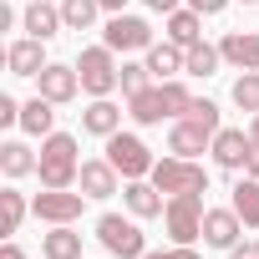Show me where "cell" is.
<instances>
[{
  "instance_id": "1",
  "label": "cell",
  "mask_w": 259,
  "mask_h": 259,
  "mask_svg": "<svg viewBox=\"0 0 259 259\" xmlns=\"http://www.w3.org/2000/svg\"><path fill=\"white\" fill-rule=\"evenodd\" d=\"M76 173H81L76 138H71V133H51V138H41V163H36L41 188H71Z\"/></svg>"
},
{
  "instance_id": "2",
  "label": "cell",
  "mask_w": 259,
  "mask_h": 259,
  "mask_svg": "<svg viewBox=\"0 0 259 259\" xmlns=\"http://www.w3.org/2000/svg\"><path fill=\"white\" fill-rule=\"evenodd\" d=\"M76 76H81V92L87 97H112L117 92V76H122V66H117V51L102 41V46H87L81 56H76Z\"/></svg>"
},
{
  "instance_id": "3",
  "label": "cell",
  "mask_w": 259,
  "mask_h": 259,
  "mask_svg": "<svg viewBox=\"0 0 259 259\" xmlns=\"http://www.w3.org/2000/svg\"><path fill=\"white\" fill-rule=\"evenodd\" d=\"M203 193H173L168 208H163V224H168V239L173 244H198L203 239Z\"/></svg>"
},
{
  "instance_id": "4",
  "label": "cell",
  "mask_w": 259,
  "mask_h": 259,
  "mask_svg": "<svg viewBox=\"0 0 259 259\" xmlns=\"http://www.w3.org/2000/svg\"><path fill=\"white\" fill-rule=\"evenodd\" d=\"M97 239L112 259H143L148 254V239L138 229V219H122V213H102L97 219Z\"/></svg>"
},
{
  "instance_id": "5",
  "label": "cell",
  "mask_w": 259,
  "mask_h": 259,
  "mask_svg": "<svg viewBox=\"0 0 259 259\" xmlns=\"http://www.w3.org/2000/svg\"><path fill=\"white\" fill-rule=\"evenodd\" d=\"M148 178H153L168 198H173V193H208V173H203V163H193V158H158Z\"/></svg>"
},
{
  "instance_id": "6",
  "label": "cell",
  "mask_w": 259,
  "mask_h": 259,
  "mask_svg": "<svg viewBox=\"0 0 259 259\" xmlns=\"http://www.w3.org/2000/svg\"><path fill=\"white\" fill-rule=\"evenodd\" d=\"M107 163H112L122 178H148L158 158L148 153V143H143L138 133H112V138H107Z\"/></svg>"
},
{
  "instance_id": "7",
  "label": "cell",
  "mask_w": 259,
  "mask_h": 259,
  "mask_svg": "<svg viewBox=\"0 0 259 259\" xmlns=\"http://www.w3.org/2000/svg\"><path fill=\"white\" fill-rule=\"evenodd\" d=\"M81 208H87V193H71V188H46L31 198V213L41 224H76Z\"/></svg>"
},
{
  "instance_id": "8",
  "label": "cell",
  "mask_w": 259,
  "mask_h": 259,
  "mask_svg": "<svg viewBox=\"0 0 259 259\" xmlns=\"http://www.w3.org/2000/svg\"><path fill=\"white\" fill-rule=\"evenodd\" d=\"M102 41H107L112 51H122V56H127V51H148V46H153V26H148L143 16H127V11H122V16H112V21L102 26Z\"/></svg>"
},
{
  "instance_id": "9",
  "label": "cell",
  "mask_w": 259,
  "mask_h": 259,
  "mask_svg": "<svg viewBox=\"0 0 259 259\" xmlns=\"http://www.w3.org/2000/svg\"><path fill=\"white\" fill-rule=\"evenodd\" d=\"M208 153H213V163H219L224 173H244V163H249V153H254V138L244 133V127H219L213 143H208Z\"/></svg>"
},
{
  "instance_id": "10",
  "label": "cell",
  "mask_w": 259,
  "mask_h": 259,
  "mask_svg": "<svg viewBox=\"0 0 259 259\" xmlns=\"http://www.w3.org/2000/svg\"><path fill=\"white\" fill-rule=\"evenodd\" d=\"M122 203H127L133 219H158V213L168 208V193H163L153 178H127V183H122Z\"/></svg>"
},
{
  "instance_id": "11",
  "label": "cell",
  "mask_w": 259,
  "mask_h": 259,
  "mask_svg": "<svg viewBox=\"0 0 259 259\" xmlns=\"http://www.w3.org/2000/svg\"><path fill=\"white\" fill-rule=\"evenodd\" d=\"M36 92H41V97H51L56 107H66V102H76L81 76H76V66H66V61H46V71L36 76Z\"/></svg>"
},
{
  "instance_id": "12",
  "label": "cell",
  "mask_w": 259,
  "mask_h": 259,
  "mask_svg": "<svg viewBox=\"0 0 259 259\" xmlns=\"http://www.w3.org/2000/svg\"><path fill=\"white\" fill-rule=\"evenodd\" d=\"M21 31L36 36V41H51L56 31H66V16H61V0H31L21 11Z\"/></svg>"
},
{
  "instance_id": "13",
  "label": "cell",
  "mask_w": 259,
  "mask_h": 259,
  "mask_svg": "<svg viewBox=\"0 0 259 259\" xmlns=\"http://www.w3.org/2000/svg\"><path fill=\"white\" fill-rule=\"evenodd\" d=\"M76 188H81L87 198H112V193H122V173H117L107 158H87L81 173H76Z\"/></svg>"
},
{
  "instance_id": "14",
  "label": "cell",
  "mask_w": 259,
  "mask_h": 259,
  "mask_svg": "<svg viewBox=\"0 0 259 259\" xmlns=\"http://www.w3.org/2000/svg\"><path fill=\"white\" fill-rule=\"evenodd\" d=\"M239 234H244V219L234 213V203L203 213V244H208V249H224V254H229V249L239 244Z\"/></svg>"
},
{
  "instance_id": "15",
  "label": "cell",
  "mask_w": 259,
  "mask_h": 259,
  "mask_svg": "<svg viewBox=\"0 0 259 259\" xmlns=\"http://www.w3.org/2000/svg\"><path fill=\"white\" fill-rule=\"evenodd\" d=\"M208 143H213V133H208L203 122H193V117H178V122L168 127V153H173V158H198Z\"/></svg>"
},
{
  "instance_id": "16",
  "label": "cell",
  "mask_w": 259,
  "mask_h": 259,
  "mask_svg": "<svg viewBox=\"0 0 259 259\" xmlns=\"http://www.w3.org/2000/svg\"><path fill=\"white\" fill-rule=\"evenodd\" d=\"M46 41H36V36H21V41H11L6 46V66H11V76H41L46 71V51H41Z\"/></svg>"
},
{
  "instance_id": "17",
  "label": "cell",
  "mask_w": 259,
  "mask_h": 259,
  "mask_svg": "<svg viewBox=\"0 0 259 259\" xmlns=\"http://www.w3.org/2000/svg\"><path fill=\"white\" fill-rule=\"evenodd\" d=\"M219 51L234 71H259V31H229L219 41Z\"/></svg>"
},
{
  "instance_id": "18",
  "label": "cell",
  "mask_w": 259,
  "mask_h": 259,
  "mask_svg": "<svg viewBox=\"0 0 259 259\" xmlns=\"http://www.w3.org/2000/svg\"><path fill=\"white\" fill-rule=\"evenodd\" d=\"M81 133H92V138H112V133H122V107L112 102V97H92V107L81 112Z\"/></svg>"
},
{
  "instance_id": "19",
  "label": "cell",
  "mask_w": 259,
  "mask_h": 259,
  "mask_svg": "<svg viewBox=\"0 0 259 259\" xmlns=\"http://www.w3.org/2000/svg\"><path fill=\"white\" fill-rule=\"evenodd\" d=\"M143 56H148V71H153L158 81H173V76H183V61H188V51H183L178 41H153Z\"/></svg>"
},
{
  "instance_id": "20",
  "label": "cell",
  "mask_w": 259,
  "mask_h": 259,
  "mask_svg": "<svg viewBox=\"0 0 259 259\" xmlns=\"http://www.w3.org/2000/svg\"><path fill=\"white\" fill-rule=\"evenodd\" d=\"M21 133H26V138H51V133H56V102H51V97L36 92V97L21 107Z\"/></svg>"
},
{
  "instance_id": "21",
  "label": "cell",
  "mask_w": 259,
  "mask_h": 259,
  "mask_svg": "<svg viewBox=\"0 0 259 259\" xmlns=\"http://www.w3.org/2000/svg\"><path fill=\"white\" fill-rule=\"evenodd\" d=\"M41 259H81L76 224H51V234H41Z\"/></svg>"
},
{
  "instance_id": "22",
  "label": "cell",
  "mask_w": 259,
  "mask_h": 259,
  "mask_svg": "<svg viewBox=\"0 0 259 259\" xmlns=\"http://www.w3.org/2000/svg\"><path fill=\"white\" fill-rule=\"evenodd\" d=\"M168 41H178L183 51H188V46H198V41H203V16H198L193 6L168 11Z\"/></svg>"
},
{
  "instance_id": "23",
  "label": "cell",
  "mask_w": 259,
  "mask_h": 259,
  "mask_svg": "<svg viewBox=\"0 0 259 259\" xmlns=\"http://www.w3.org/2000/svg\"><path fill=\"white\" fill-rule=\"evenodd\" d=\"M127 117H133L138 127H158V122L168 117V107H163V87H148V92H138V97H127Z\"/></svg>"
},
{
  "instance_id": "24",
  "label": "cell",
  "mask_w": 259,
  "mask_h": 259,
  "mask_svg": "<svg viewBox=\"0 0 259 259\" xmlns=\"http://www.w3.org/2000/svg\"><path fill=\"white\" fill-rule=\"evenodd\" d=\"M36 163H41V153H31L26 143H16V138H11V143H0V173H6L11 183L26 178V173H36Z\"/></svg>"
},
{
  "instance_id": "25",
  "label": "cell",
  "mask_w": 259,
  "mask_h": 259,
  "mask_svg": "<svg viewBox=\"0 0 259 259\" xmlns=\"http://www.w3.org/2000/svg\"><path fill=\"white\" fill-rule=\"evenodd\" d=\"M229 203H234V213L244 219V229H259V178H239Z\"/></svg>"
},
{
  "instance_id": "26",
  "label": "cell",
  "mask_w": 259,
  "mask_h": 259,
  "mask_svg": "<svg viewBox=\"0 0 259 259\" xmlns=\"http://www.w3.org/2000/svg\"><path fill=\"white\" fill-rule=\"evenodd\" d=\"M219 61H224V51L219 46H208V41H198V46H188V61H183V76H213L219 71Z\"/></svg>"
},
{
  "instance_id": "27",
  "label": "cell",
  "mask_w": 259,
  "mask_h": 259,
  "mask_svg": "<svg viewBox=\"0 0 259 259\" xmlns=\"http://www.w3.org/2000/svg\"><path fill=\"white\" fill-rule=\"evenodd\" d=\"M66 31H92V21L102 16V0H61Z\"/></svg>"
},
{
  "instance_id": "28",
  "label": "cell",
  "mask_w": 259,
  "mask_h": 259,
  "mask_svg": "<svg viewBox=\"0 0 259 259\" xmlns=\"http://www.w3.org/2000/svg\"><path fill=\"white\" fill-rule=\"evenodd\" d=\"M229 97H234V107H239V112H249V117H254V112H259V71H239Z\"/></svg>"
},
{
  "instance_id": "29",
  "label": "cell",
  "mask_w": 259,
  "mask_h": 259,
  "mask_svg": "<svg viewBox=\"0 0 259 259\" xmlns=\"http://www.w3.org/2000/svg\"><path fill=\"white\" fill-rule=\"evenodd\" d=\"M163 87V107H168V122H178V117H188V107H193V92L173 76V81H158Z\"/></svg>"
},
{
  "instance_id": "30",
  "label": "cell",
  "mask_w": 259,
  "mask_h": 259,
  "mask_svg": "<svg viewBox=\"0 0 259 259\" xmlns=\"http://www.w3.org/2000/svg\"><path fill=\"white\" fill-rule=\"evenodd\" d=\"M117 87H122V97H138V92H148V87H153V71H148V61H122V76H117Z\"/></svg>"
},
{
  "instance_id": "31",
  "label": "cell",
  "mask_w": 259,
  "mask_h": 259,
  "mask_svg": "<svg viewBox=\"0 0 259 259\" xmlns=\"http://www.w3.org/2000/svg\"><path fill=\"white\" fill-rule=\"evenodd\" d=\"M0 208H6V234H16V229L26 224V213H31V203H26L21 188H6V193H0Z\"/></svg>"
},
{
  "instance_id": "32",
  "label": "cell",
  "mask_w": 259,
  "mask_h": 259,
  "mask_svg": "<svg viewBox=\"0 0 259 259\" xmlns=\"http://www.w3.org/2000/svg\"><path fill=\"white\" fill-rule=\"evenodd\" d=\"M188 117H193V122H203L208 133H219V127H224V122H219V102H208V97H193Z\"/></svg>"
},
{
  "instance_id": "33",
  "label": "cell",
  "mask_w": 259,
  "mask_h": 259,
  "mask_svg": "<svg viewBox=\"0 0 259 259\" xmlns=\"http://www.w3.org/2000/svg\"><path fill=\"white\" fill-rule=\"evenodd\" d=\"M11 122L21 127V102L16 97H0V127H11Z\"/></svg>"
},
{
  "instance_id": "34",
  "label": "cell",
  "mask_w": 259,
  "mask_h": 259,
  "mask_svg": "<svg viewBox=\"0 0 259 259\" xmlns=\"http://www.w3.org/2000/svg\"><path fill=\"white\" fill-rule=\"evenodd\" d=\"M188 6H193L198 16H224V11L234 6V0H188Z\"/></svg>"
},
{
  "instance_id": "35",
  "label": "cell",
  "mask_w": 259,
  "mask_h": 259,
  "mask_svg": "<svg viewBox=\"0 0 259 259\" xmlns=\"http://www.w3.org/2000/svg\"><path fill=\"white\" fill-rule=\"evenodd\" d=\"M229 259H259V239H239L229 249Z\"/></svg>"
},
{
  "instance_id": "36",
  "label": "cell",
  "mask_w": 259,
  "mask_h": 259,
  "mask_svg": "<svg viewBox=\"0 0 259 259\" xmlns=\"http://www.w3.org/2000/svg\"><path fill=\"white\" fill-rule=\"evenodd\" d=\"M16 21H21V11H16V6H6V11H0V31H11Z\"/></svg>"
},
{
  "instance_id": "37",
  "label": "cell",
  "mask_w": 259,
  "mask_h": 259,
  "mask_svg": "<svg viewBox=\"0 0 259 259\" xmlns=\"http://www.w3.org/2000/svg\"><path fill=\"white\" fill-rule=\"evenodd\" d=\"M143 6H148V11H163V16H168V11H178V0H143Z\"/></svg>"
},
{
  "instance_id": "38",
  "label": "cell",
  "mask_w": 259,
  "mask_h": 259,
  "mask_svg": "<svg viewBox=\"0 0 259 259\" xmlns=\"http://www.w3.org/2000/svg\"><path fill=\"white\" fill-rule=\"evenodd\" d=\"M244 173H249V178H259V143H254V153H249V163H244Z\"/></svg>"
},
{
  "instance_id": "39",
  "label": "cell",
  "mask_w": 259,
  "mask_h": 259,
  "mask_svg": "<svg viewBox=\"0 0 259 259\" xmlns=\"http://www.w3.org/2000/svg\"><path fill=\"white\" fill-rule=\"evenodd\" d=\"M0 259H26V249H21V244H6V249H0Z\"/></svg>"
},
{
  "instance_id": "40",
  "label": "cell",
  "mask_w": 259,
  "mask_h": 259,
  "mask_svg": "<svg viewBox=\"0 0 259 259\" xmlns=\"http://www.w3.org/2000/svg\"><path fill=\"white\" fill-rule=\"evenodd\" d=\"M143 259H173V249H148Z\"/></svg>"
},
{
  "instance_id": "41",
  "label": "cell",
  "mask_w": 259,
  "mask_h": 259,
  "mask_svg": "<svg viewBox=\"0 0 259 259\" xmlns=\"http://www.w3.org/2000/svg\"><path fill=\"white\" fill-rule=\"evenodd\" d=\"M249 138H254V143H259V112H254V117H249Z\"/></svg>"
},
{
  "instance_id": "42",
  "label": "cell",
  "mask_w": 259,
  "mask_h": 259,
  "mask_svg": "<svg viewBox=\"0 0 259 259\" xmlns=\"http://www.w3.org/2000/svg\"><path fill=\"white\" fill-rule=\"evenodd\" d=\"M239 6H259V0H239Z\"/></svg>"
}]
</instances>
